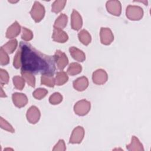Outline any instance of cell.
Masks as SVG:
<instances>
[{
	"label": "cell",
	"instance_id": "cell-35",
	"mask_svg": "<svg viewBox=\"0 0 151 151\" xmlns=\"http://www.w3.org/2000/svg\"><path fill=\"white\" fill-rule=\"evenodd\" d=\"M0 96L1 97H6V95L5 94V93L4 92L2 86H1V94H0Z\"/></svg>",
	"mask_w": 151,
	"mask_h": 151
},
{
	"label": "cell",
	"instance_id": "cell-3",
	"mask_svg": "<svg viewBox=\"0 0 151 151\" xmlns=\"http://www.w3.org/2000/svg\"><path fill=\"white\" fill-rule=\"evenodd\" d=\"M30 14L35 22H39L44 17L45 8L39 2L35 1L30 11Z\"/></svg>",
	"mask_w": 151,
	"mask_h": 151
},
{
	"label": "cell",
	"instance_id": "cell-30",
	"mask_svg": "<svg viewBox=\"0 0 151 151\" xmlns=\"http://www.w3.org/2000/svg\"><path fill=\"white\" fill-rule=\"evenodd\" d=\"M0 126L2 129L8 131L11 133H14L15 130L12 126L5 120H4L2 117L0 118Z\"/></svg>",
	"mask_w": 151,
	"mask_h": 151
},
{
	"label": "cell",
	"instance_id": "cell-20",
	"mask_svg": "<svg viewBox=\"0 0 151 151\" xmlns=\"http://www.w3.org/2000/svg\"><path fill=\"white\" fill-rule=\"evenodd\" d=\"M22 77L30 86L34 87L35 86V78L33 74L27 71H21Z\"/></svg>",
	"mask_w": 151,
	"mask_h": 151
},
{
	"label": "cell",
	"instance_id": "cell-10",
	"mask_svg": "<svg viewBox=\"0 0 151 151\" xmlns=\"http://www.w3.org/2000/svg\"><path fill=\"white\" fill-rule=\"evenodd\" d=\"M84 130L83 127L77 126L73 131L70 139V143H80L83 139Z\"/></svg>",
	"mask_w": 151,
	"mask_h": 151
},
{
	"label": "cell",
	"instance_id": "cell-34",
	"mask_svg": "<svg viewBox=\"0 0 151 151\" xmlns=\"http://www.w3.org/2000/svg\"><path fill=\"white\" fill-rule=\"evenodd\" d=\"M65 149H66V147L65 146L64 141L63 139H60V140H59L57 144L55 145V146L54 147L52 150H54V151H57V150L64 151V150H65Z\"/></svg>",
	"mask_w": 151,
	"mask_h": 151
},
{
	"label": "cell",
	"instance_id": "cell-4",
	"mask_svg": "<svg viewBox=\"0 0 151 151\" xmlns=\"http://www.w3.org/2000/svg\"><path fill=\"white\" fill-rule=\"evenodd\" d=\"M90 103L86 100H81L76 103L74 106V111L78 116H84L90 110Z\"/></svg>",
	"mask_w": 151,
	"mask_h": 151
},
{
	"label": "cell",
	"instance_id": "cell-12",
	"mask_svg": "<svg viewBox=\"0 0 151 151\" xmlns=\"http://www.w3.org/2000/svg\"><path fill=\"white\" fill-rule=\"evenodd\" d=\"M71 28L76 31L79 30L83 25V20L80 14L75 9H73L71 14Z\"/></svg>",
	"mask_w": 151,
	"mask_h": 151
},
{
	"label": "cell",
	"instance_id": "cell-16",
	"mask_svg": "<svg viewBox=\"0 0 151 151\" xmlns=\"http://www.w3.org/2000/svg\"><path fill=\"white\" fill-rule=\"evenodd\" d=\"M69 51L72 57L79 62H83L86 59V55L84 52L75 47H71Z\"/></svg>",
	"mask_w": 151,
	"mask_h": 151
},
{
	"label": "cell",
	"instance_id": "cell-18",
	"mask_svg": "<svg viewBox=\"0 0 151 151\" xmlns=\"http://www.w3.org/2000/svg\"><path fill=\"white\" fill-rule=\"evenodd\" d=\"M41 83L50 87H53L55 84L53 74H43L41 77Z\"/></svg>",
	"mask_w": 151,
	"mask_h": 151
},
{
	"label": "cell",
	"instance_id": "cell-1",
	"mask_svg": "<svg viewBox=\"0 0 151 151\" xmlns=\"http://www.w3.org/2000/svg\"><path fill=\"white\" fill-rule=\"evenodd\" d=\"M19 48L21 51V71L54 74L55 70L54 56L41 52L26 42L21 41Z\"/></svg>",
	"mask_w": 151,
	"mask_h": 151
},
{
	"label": "cell",
	"instance_id": "cell-26",
	"mask_svg": "<svg viewBox=\"0 0 151 151\" xmlns=\"http://www.w3.org/2000/svg\"><path fill=\"white\" fill-rule=\"evenodd\" d=\"M13 83L17 89L22 90L25 86V80L22 77L16 76L13 77Z\"/></svg>",
	"mask_w": 151,
	"mask_h": 151
},
{
	"label": "cell",
	"instance_id": "cell-5",
	"mask_svg": "<svg viewBox=\"0 0 151 151\" xmlns=\"http://www.w3.org/2000/svg\"><path fill=\"white\" fill-rule=\"evenodd\" d=\"M54 57L57 68L60 70H63L68 63V60L65 54L61 50H58L55 51Z\"/></svg>",
	"mask_w": 151,
	"mask_h": 151
},
{
	"label": "cell",
	"instance_id": "cell-14",
	"mask_svg": "<svg viewBox=\"0 0 151 151\" xmlns=\"http://www.w3.org/2000/svg\"><path fill=\"white\" fill-rule=\"evenodd\" d=\"M88 86V81L87 77L83 76L77 78L73 81L74 88L79 91L86 90Z\"/></svg>",
	"mask_w": 151,
	"mask_h": 151
},
{
	"label": "cell",
	"instance_id": "cell-31",
	"mask_svg": "<svg viewBox=\"0 0 151 151\" xmlns=\"http://www.w3.org/2000/svg\"><path fill=\"white\" fill-rule=\"evenodd\" d=\"M9 58L6 53L2 47L0 48V63L2 65H6L9 63Z\"/></svg>",
	"mask_w": 151,
	"mask_h": 151
},
{
	"label": "cell",
	"instance_id": "cell-7",
	"mask_svg": "<svg viewBox=\"0 0 151 151\" xmlns=\"http://www.w3.org/2000/svg\"><path fill=\"white\" fill-rule=\"evenodd\" d=\"M100 35L101 42L104 45L110 44L114 40L113 34L109 28H101Z\"/></svg>",
	"mask_w": 151,
	"mask_h": 151
},
{
	"label": "cell",
	"instance_id": "cell-33",
	"mask_svg": "<svg viewBox=\"0 0 151 151\" xmlns=\"http://www.w3.org/2000/svg\"><path fill=\"white\" fill-rule=\"evenodd\" d=\"M0 81L1 85L6 84L9 81V76L8 72L2 68L0 70Z\"/></svg>",
	"mask_w": 151,
	"mask_h": 151
},
{
	"label": "cell",
	"instance_id": "cell-17",
	"mask_svg": "<svg viewBox=\"0 0 151 151\" xmlns=\"http://www.w3.org/2000/svg\"><path fill=\"white\" fill-rule=\"evenodd\" d=\"M126 148L127 150L130 151L144 150L142 144L140 143L139 140L134 136H132L131 143L126 146Z\"/></svg>",
	"mask_w": 151,
	"mask_h": 151
},
{
	"label": "cell",
	"instance_id": "cell-6",
	"mask_svg": "<svg viewBox=\"0 0 151 151\" xmlns=\"http://www.w3.org/2000/svg\"><path fill=\"white\" fill-rule=\"evenodd\" d=\"M106 9L111 14L119 16L122 12V6L119 1H109L106 2Z\"/></svg>",
	"mask_w": 151,
	"mask_h": 151
},
{
	"label": "cell",
	"instance_id": "cell-23",
	"mask_svg": "<svg viewBox=\"0 0 151 151\" xmlns=\"http://www.w3.org/2000/svg\"><path fill=\"white\" fill-rule=\"evenodd\" d=\"M68 80V77L67 73L63 71L57 72L56 74L55 81V84L57 86H61L67 82Z\"/></svg>",
	"mask_w": 151,
	"mask_h": 151
},
{
	"label": "cell",
	"instance_id": "cell-13",
	"mask_svg": "<svg viewBox=\"0 0 151 151\" xmlns=\"http://www.w3.org/2000/svg\"><path fill=\"white\" fill-rule=\"evenodd\" d=\"M52 38L54 41L60 43H64L68 40V36L67 33L61 29L54 28Z\"/></svg>",
	"mask_w": 151,
	"mask_h": 151
},
{
	"label": "cell",
	"instance_id": "cell-22",
	"mask_svg": "<svg viewBox=\"0 0 151 151\" xmlns=\"http://www.w3.org/2000/svg\"><path fill=\"white\" fill-rule=\"evenodd\" d=\"M18 45V42L16 39H13L4 44L2 47H1L3 50L8 54H12L15 50L16 49Z\"/></svg>",
	"mask_w": 151,
	"mask_h": 151
},
{
	"label": "cell",
	"instance_id": "cell-2",
	"mask_svg": "<svg viewBox=\"0 0 151 151\" xmlns=\"http://www.w3.org/2000/svg\"><path fill=\"white\" fill-rule=\"evenodd\" d=\"M126 14L129 19L138 21L143 17V10L139 6L129 5L126 8Z\"/></svg>",
	"mask_w": 151,
	"mask_h": 151
},
{
	"label": "cell",
	"instance_id": "cell-25",
	"mask_svg": "<svg viewBox=\"0 0 151 151\" xmlns=\"http://www.w3.org/2000/svg\"><path fill=\"white\" fill-rule=\"evenodd\" d=\"M66 4V1L58 0L53 2L51 6V11L54 13H58L61 11L64 8Z\"/></svg>",
	"mask_w": 151,
	"mask_h": 151
},
{
	"label": "cell",
	"instance_id": "cell-21",
	"mask_svg": "<svg viewBox=\"0 0 151 151\" xmlns=\"http://www.w3.org/2000/svg\"><path fill=\"white\" fill-rule=\"evenodd\" d=\"M78 37L80 42L85 45H87L90 44L91 40V35L89 32L86 29H82L78 34Z\"/></svg>",
	"mask_w": 151,
	"mask_h": 151
},
{
	"label": "cell",
	"instance_id": "cell-24",
	"mask_svg": "<svg viewBox=\"0 0 151 151\" xmlns=\"http://www.w3.org/2000/svg\"><path fill=\"white\" fill-rule=\"evenodd\" d=\"M82 67L80 64L77 63H71L67 69V73L70 76H74L81 73Z\"/></svg>",
	"mask_w": 151,
	"mask_h": 151
},
{
	"label": "cell",
	"instance_id": "cell-29",
	"mask_svg": "<svg viewBox=\"0 0 151 151\" xmlns=\"http://www.w3.org/2000/svg\"><path fill=\"white\" fill-rule=\"evenodd\" d=\"M21 38L25 41H29L33 38V34L32 31L25 27L22 28Z\"/></svg>",
	"mask_w": 151,
	"mask_h": 151
},
{
	"label": "cell",
	"instance_id": "cell-15",
	"mask_svg": "<svg viewBox=\"0 0 151 151\" xmlns=\"http://www.w3.org/2000/svg\"><path fill=\"white\" fill-rule=\"evenodd\" d=\"M21 31V26L17 21H15L10 27H8L6 32L7 38H13L19 35Z\"/></svg>",
	"mask_w": 151,
	"mask_h": 151
},
{
	"label": "cell",
	"instance_id": "cell-11",
	"mask_svg": "<svg viewBox=\"0 0 151 151\" xmlns=\"http://www.w3.org/2000/svg\"><path fill=\"white\" fill-rule=\"evenodd\" d=\"M12 99L14 104L19 108L24 107L28 103L27 97L22 93H15L12 94Z\"/></svg>",
	"mask_w": 151,
	"mask_h": 151
},
{
	"label": "cell",
	"instance_id": "cell-27",
	"mask_svg": "<svg viewBox=\"0 0 151 151\" xmlns=\"http://www.w3.org/2000/svg\"><path fill=\"white\" fill-rule=\"evenodd\" d=\"M48 93L47 90L43 88H39L36 89L32 93L34 97L37 100H41L44 98Z\"/></svg>",
	"mask_w": 151,
	"mask_h": 151
},
{
	"label": "cell",
	"instance_id": "cell-8",
	"mask_svg": "<svg viewBox=\"0 0 151 151\" xmlns=\"http://www.w3.org/2000/svg\"><path fill=\"white\" fill-rule=\"evenodd\" d=\"M107 74L106 71L103 69H98L96 70L93 73L92 76L93 81L94 83L98 85L104 84L107 81Z\"/></svg>",
	"mask_w": 151,
	"mask_h": 151
},
{
	"label": "cell",
	"instance_id": "cell-9",
	"mask_svg": "<svg viewBox=\"0 0 151 151\" xmlns=\"http://www.w3.org/2000/svg\"><path fill=\"white\" fill-rule=\"evenodd\" d=\"M27 119L31 124H35L38 122L40 118V111L39 109L35 106H32L29 108L27 112Z\"/></svg>",
	"mask_w": 151,
	"mask_h": 151
},
{
	"label": "cell",
	"instance_id": "cell-19",
	"mask_svg": "<svg viewBox=\"0 0 151 151\" xmlns=\"http://www.w3.org/2000/svg\"><path fill=\"white\" fill-rule=\"evenodd\" d=\"M68 21L67 16L64 14H60L58 17L56 19L55 21L54 24V28H57L60 29H63L67 25Z\"/></svg>",
	"mask_w": 151,
	"mask_h": 151
},
{
	"label": "cell",
	"instance_id": "cell-28",
	"mask_svg": "<svg viewBox=\"0 0 151 151\" xmlns=\"http://www.w3.org/2000/svg\"><path fill=\"white\" fill-rule=\"evenodd\" d=\"M63 100V97L59 93H54L49 98V101L52 104H58Z\"/></svg>",
	"mask_w": 151,
	"mask_h": 151
},
{
	"label": "cell",
	"instance_id": "cell-32",
	"mask_svg": "<svg viewBox=\"0 0 151 151\" xmlns=\"http://www.w3.org/2000/svg\"><path fill=\"white\" fill-rule=\"evenodd\" d=\"M21 49L19 47L18 49L17 53L14 57V62H13V65L15 68H19L20 67H21Z\"/></svg>",
	"mask_w": 151,
	"mask_h": 151
}]
</instances>
